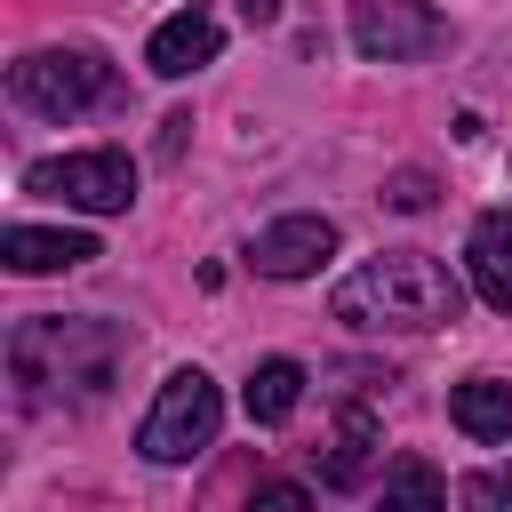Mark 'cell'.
<instances>
[{
    "label": "cell",
    "mask_w": 512,
    "mask_h": 512,
    "mask_svg": "<svg viewBox=\"0 0 512 512\" xmlns=\"http://www.w3.org/2000/svg\"><path fill=\"white\" fill-rule=\"evenodd\" d=\"M128 328L104 312H72V320H24L8 336V376L24 392V408H56V400H104L120 360H128Z\"/></svg>",
    "instance_id": "cell-1"
},
{
    "label": "cell",
    "mask_w": 512,
    "mask_h": 512,
    "mask_svg": "<svg viewBox=\"0 0 512 512\" xmlns=\"http://www.w3.org/2000/svg\"><path fill=\"white\" fill-rule=\"evenodd\" d=\"M328 312L360 336H424V328H448L464 312V288H456L448 264L416 256V248H392V256H368L360 272H344Z\"/></svg>",
    "instance_id": "cell-2"
},
{
    "label": "cell",
    "mask_w": 512,
    "mask_h": 512,
    "mask_svg": "<svg viewBox=\"0 0 512 512\" xmlns=\"http://www.w3.org/2000/svg\"><path fill=\"white\" fill-rule=\"evenodd\" d=\"M216 432H224V392H216V376H208V368H176V376L160 384V400L144 408L136 448H144L152 464H192L200 448H216Z\"/></svg>",
    "instance_id": "cell-3"
},
{
    "label": "cell",
    "mask_w": 512,
    "mask_h": 512,
    "mask_svg": "<svg viewBox=\"0 0 512 512\" xmlns=\"http://www.w3.org/2000/svg\"><path fill=\"white\" fill-rule=\"evenodd\" d=\"M8 96L40 120H80L88 104L112 96V64L88 56V48H32L8 64Z\"/></svg>",
    "instance_id": "cell-4"
},
{
    "label": "cell",
    "mask_w": 512,
    "mask_h": 512,
    "mask_svg": "<svg viewBox=\"0 0 512 512\" xmlns=\"http://www.w3.org/2000/svg\"><path fill=\"white\" fill-rule=\"evenodd\" d=\"M24 192L40 200H64V208H88V216H120L136 200V168L128 152L96 144V152H56V160H32L24 168Z\"/></svg>",
    "instance_id": "cell-5"
},
{
    "label": "cell",
    "mask_w": 512,
    "mask_h": 512,
    "mask_svg": "<svg viewBox=\"0 0 512 512\" xmlns=\"http://www.w3.org/2000/svg\"><path fill=\"white\" fill-rule=\"evenodd\" d=\"M352 48L368 64H416V56L448 48V24L424 0H352Z\"/></svg>",
    "instance_id": "cell-6"
},
{
    "label": "cell",
    "mask_w": 512,
    "mask_h": 512,
    "mask_svg": "<svg viewBox=\"0 0 512 512\" xmlns=\"http://www.w3.org/2000/svg\"><path fill=\"white\" fill-rule=\"evenodd\" d=\"M328 256H336V224L328 216H280V224H264L248 240V264L264 280H312Z\"/></svg>",
    "instance_id": "cell-7"
},
{
    "label": "cell",
    "mask_w": 512,
    "mask_h": 512,
    "mask_svg": "<svg viewBox=\"0 0 512 512\" xmlns=\"http://www.w3.org/2000/svg\"><path fill=\"white\" fill-rule=\"evenodd\" d=\"M216 48H224V24H216L208 8H176V16L144 40V64H152L160 80H184V72L216 64Z\"/></svg>",
    "instance_id": "cell-8"
},
{
    "label": "cell",
    "mask_w": 512,
    "mask_h": 512,
    "mask_svg": "<svg viewBox=\"0 0 512 512\" xmlns=\"http://www.w3.org/2000/svg\"><path fill=\"white\" fill-rule=\"evenodd\" d=\"M88 256H104L96 232H64V224H8L0 232V264L8 272H72Z\"/></svg>",
    "instance_id": "cell-9"
},
{
    "label": "cell",
    "mask_w": 512,
    "mask_h": 512,
    "mask_svg": "<svg viewBox=\"0 0 512 512\" xmlns=\"http://www.w3.org/2000/svg\"><path fill=\"white\" fill-rule=\"evenodd\" d=\"M464 272H472V288H480V304H488V312H512V208L472 216Z\"/></svg>",
    "instance_id": "cell-10"
},
{
    "label": "cell",
    "mask_w": 512,
    "mask_h": 512,
    "mask_svg": "<svg viewBox=\"0 0 512 512\" xmlns=\"http://www.w3.org/2000/svg\"><path fill=\"white\" fill-rule=\"evenodd\" d=\"M376 456H384V448H376V416H368V408H344V416H336V440H328L320 480L352 496V488H368V480H376Z\"/></svg>",
    "instance_id": "cell-11"
},
{
    "label": "cell",
    "mask_w": 512,
    "mask_h": 512,
    "mask_svg": "<svg viewBox=\"0 0 512 512\" xmlns=\"http://www.w3.org/2000/svg\"><path fill=\"white\" fill-rule=\"evenodd\" d=\"M448 424L464 440H512V384L504 376H464L448 392Z\"/></svg>",
    "instance_id": "cell-12"
},
{
    "label": "cell",
    "mask_w": 512,
    "mask_h": 512,
    "mask_svg": "<svg viewBox=\"0 0 512 512\" xmlns=\"http://www.w3.org/2000/svg\"><path fill=\"white\" fill-rule=\"evenodd\" d=\"M240 400H248V424H288L304 408V368L296 360H256Z\"/></svg>",
    "instance_id": "cell-13"
},
{
    "label": "cell",
    "mask_w": 512,
    "mask_h": 512,
    "mask_svg": "<svg viewBox=\"0 0 512 512\" xmlns=\"http://www.w3.org/2000/svg\"><path fill=\"white\" fill-rule=\"evenodd\" d=\"M448 496V480L424 464V456H400V464H384V504H440Z\"/></svg>",
    "instance_id": "cell-14"
},
{
    "label": "cell",
    "mask_w": 512,
    "mask_h": 512,
    "mask_svg": "<svg viewBox=\"0 0 512 512\" xmlns=\"http://www.w3.org/2000/svg\"><path fill=\"white\" fill-rule=\"evenodd\" d=\"M432 200H440V184H432L424 168H392V176H384V208H400V216H424Z\"/></svg>",
    "instance_id": "cell-15"
},
{
    "label": "cell",
    "mask_w": 512,
    "mask_h": 512,
    "mask_svg": "<svg viewBox=\"0 0 512 512\" xmlns=\"http://www.w3.org/2000/svg\"><path fill=\"white\" fill-rule=\"evenodd\" d=\"M512 496V480L504 472H480V480H464V504H504Z\"/></svg>",
    "instance_id": "cell-16"
},
{
    "label": "cell",
    "mask_w": 512,
    "mask_h": 512,
    "mask_svg": "<svg viewBox=\"0 0 512 512\" xmlns=\"http://www.w3.org/2000/svg\"><path fill=\"white\" fill-rule=\"evenodd\" d=\"M184 136H192V112H168V120H160V160H176Z\"/></svg>",
    "instance_id": "cell-17"
},
{
    "label": "cell",
    "mask_w": 512,
    "mask_h": 512,
    "mask_svg": "<svg viewBox=\"0 0 512 512\" xmlns=\"http://www.w3.org/2000/svg\"><path fill=\"white\" fill-rule=\"evenodd\" d=\"M256 504H280V512H296V504H312V496H304L296 480H264V488H256Z\"/></svg>",
    "instance_id": "cell-18"
},
{
    "label": "cell",
    "mask_w": 512,
    "mask_h": 512,
    "mask_svg": "<svg viewBox=\"0 0 512 512\" xmlns=\"http://www.w3.org/2000/svg\"><path fill=\"white\" fill-rule=\"evenodd\" d=\"M240 8H248V24H272L280 16V0H240Z\"/></svg>",
    "instance_id": "cell-19"
}]
</instances>
